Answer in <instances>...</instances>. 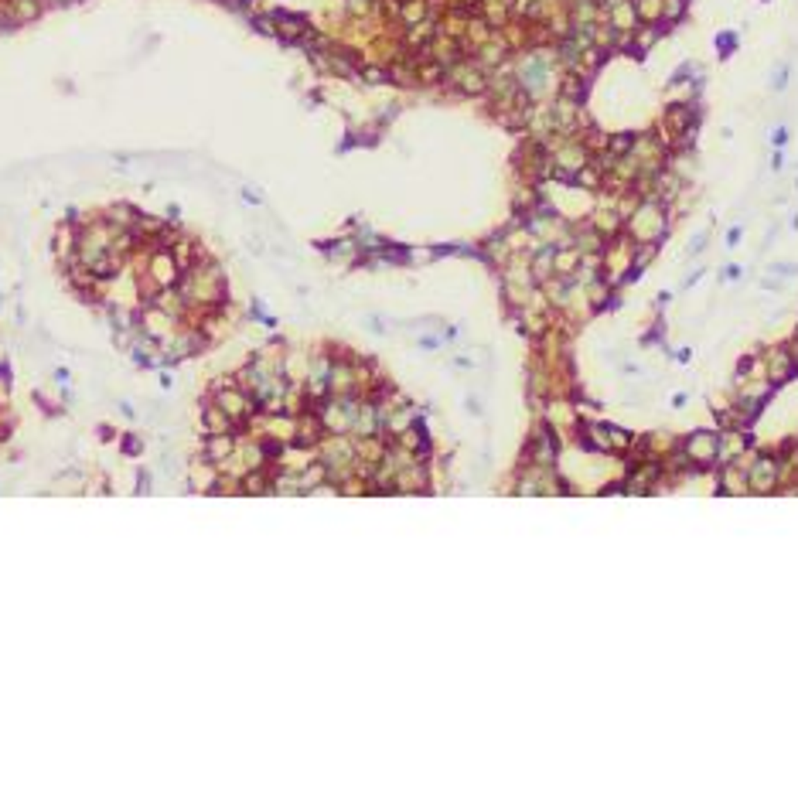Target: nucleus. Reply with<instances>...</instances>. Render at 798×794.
<instances>
[{"mask_svg": "<svg viewBox=\"0 0 798 794\" xmlns=\"http://www.w3.org/2000/svg\"><path fill=\"white\" fill-rule=\"evenodd\" d=\"M628 222V232L638 239V242H659L665 236V201L659 198H645L638 201V208L625 218Z\"/></svg>", "mask_w": 798, "mask_h": 794, "instance_id": "1", "label": "nucleus"}, {"mask_svg": "<svg viewBox=\"0 0 798 794\" xmlns=\"http://www.w3.org/2000/svg\"><path fill=\"white\" fill-rule=\"evenodd\" d=\"M546 79H550V55L539 51V55H529L522 62V89L529 96H539L546 89Z\"/></svg>", "mask_w": 798, "mask_h": 794, "instance_id": "2", "label": "nucleus"}, {"mask_svg": "<svg viewBox=\"0 0 798 794\" xmlns=\"http://www.w3.org/2000/svg\"><path fill=\"white\" fill-rule=\"evenodd\" d=\"M717 443H720V437L717 433H706V430H696L693 437L686 440V457L696 464V467H710L713 460H717Z\"/></svg>", "mask_w": 798, "mask_h": 794, "instance_id": "3", "label": "nucleus"}, {"mask_svg": "<svg viewBox=\"0 0 798 794\" xmlns=\"http://www.w3.org/2000/svg\"><path fill=\"white\" fill-rule=\"evenodd\" d=\"M778 477H781V464L771 460V457H758V464H754L751 474H747V487L758 491V494H767V491H774Z\"/></svg>", "mask_w": 798, "mask_h": 794, "instance_id": "4", "label": "nucleus"}, {"mask_svg": "<svg viewBox=\"0 0 798 794\" xmlns=\"http://www.w3.org/2000/svg\"><path fill=\"white\" fill-rule=\"evenodd\" d=\"M604 21H607L618 35H635V28L641 24L631 0H618V3H611V7L604 10Z\"/></svg>", "mask_w": 798, "mask_h": 794, "instance_id": "5", "label": "nucleus"}, {"mask_svg": "<svg viewBox=\"0 0 798 794\" xmlns=\"http://www.w3.org/2000/svg\"><path fill=\"white\" fill-rule=\"evenodd\" d=\"M553 164H557L559 178H573V174L587 164V147H584V144H577V140H570L566 147H559V150H557Z\"/></svg>", "mask_w": 798, "mask_h": 794, "instance_id": "6", "label": "nucleus"}, {"mask_svg": "<svg viewBox=\"0 0 798 794\" xmlns=\"http://www.w3.org/2000/svg\"><path fill=\"white\" fill-rule=\"evenodd\" d=\"M795 372H798V361L792 358V352H788V348H778V352H771V358H767V382H771V386H781V382H788Z\"/></svg>", "mask_w": 798, "mask_h": 794, "instance_id": "7", "label": "nucleus"}, {"mask_svg": "<svg viewBox=\"0 0 798 794\" xmlns=\"http://www.w3.org/2000/svg\"><path fill=\"white\" fill-rule=\"evenodd\" d=\"M717 491H720V494H744V491H747V474H740V471L727 467V471L720 474Z\"/></svg>", "mask_w": 798, "mask_h": 794, "instance_id": "8", "label": "nucleus"}, {"mask_svg": "<svg viewBox=\"0 0 798 794\" xmlns=\"http://www.w3.org/2000/svg\"><path fill=\"white\" fill-rule=\"evenodd\" d=\"M584 263V252L580 249H563V252H553V273H573L577 266Z\"/></svg>", "mask_w": 798, "mask_h": 794, "instance_id": "9", "label": "nucleus"}, {"mask_svg": "<svg viewBox=\"0 0 798 794\" xmlns=\"http://www.w3.org/2000/svg\"><path fill=\"white\" fill-rule=\"evenodd\" d=\"M635 3V14H638L641 24H665L662 21V0H631Z\"/></svg>", "mask_w": 798, "mask_h": 794, "instance_id": "10", "label": "nucleus"}, {"mask_svg": "<svg viewBox=\"0 0 798 794\" xmlns=\"http://www.w3.org/2000/svg\"><path fill=\"white\" fill-rule=\"evenodd\" d=\"M573 181H577V184H584V188H591V191H597L600 184H604V178H600V167H594V164H584V167L573 174Z\"/></svg>", "mask_w": 798, "mask_h": 794, "instance_id": "11", "label": "nucleus"}, {"mask_svg": "<svg viewBox=\"0 0 798 794\" xmlns=\"http://www.w3.org/2000/svg\"><path fill=\"white\" fill-rule=\"evenodd\" d=\"M607 437H611V450H628V443H631V437L618 426H607Z\"/></svg>", "mask_w": 798, "mask_h": 794, "instance_id": "12", "label": "nucleus"}, {"mask_svg": "<svg viewBox=\"0 0 798 794\" xmlns=\"http://www.w3.org/2000/svg\"><path fill=\"white\" fill-rule=\"evenodd\" d=\"M402 17H406L409 24H416V21L423 17V3H420V0H409V3L402 7Z\"/></svg>", "mask_w": 798, "mask_h": 794, "instance_id": "13", "label": "nucleus"}, {"mask_svg": "<svg viewBox=\"0 0 798 794\" xmlns=\"http://www.w3.org/2000/svg\"><path fill=\"white\" fill-rule=\"evenodd\" d=\"M785 85H788V65H778V69H774V79H771V89L781 92Z\"/></svg>", "mask_w": 798, "mask_h": 794, "instance_id": "14", "label": "nucleus"}, {"mask_svg": "<svg viewBox=\"0 0 798 794\" xmlns=\"http://www.w3.org/2000/svg\"><path fill=\"white\" fill-rule=\"evenodd\" d=\"M733 44H737V35H730V31H727V35H720V38H717V48L723 51V58H727V55L733 51Z\"/></svg>", "mask_w": 798, "mask_h": 794, "instance_id": "15", "label": "nucleus"}, {"mask_svg": "<svg viewBox=\"0 0 798 794\" xmlns=\"http://www.w3.org/2000/svg\"><path fill=\"white\" fill-rule=\"evenodd\" d=\"M771 144L781 150V147L788 144V126H774V130H771Z\"/></svg>", "mask_w": 798, "mask_h": 794, "instance_id": "16", "label": "nucleus"}, {"mask_svg": "<svg viewBox=\"0 0 798 794\" xmlns=\"http://www.w3.org/2000/svg\"><path fill=\"white\" fill-rule=\"evenodd\" d=\"M703 245H706V232H699V236L693 239V245H689V252H699Z\"/></svg>", "mask_w": 798, "mask_h": 794, "instance_id": "17", "label": "nucleus"}, {"mask_svg": "<svg viewBox=\"0 0 798 794\" xmlns=\"http://www.w3.org/2000/svg\"><path fill=\"white\" fill-rule=\"evenodd\" d=\"M740 242V225H733L730 232H727V245H737Z\"/></svg>", "mask_w": 798, "mask_h": 794, "instance_id": "18", "label": "nucleus"}, {"mask_svg": "<svg viewBox=\"0 0 798 794\" xmlns=\"http://www.w3.org/2000/svg\"><path fill=\"white\" fill-rule=\"evenodd\" d=\"M723 277H727V279H737V277H740V266H727V270H723Z\"/></svg>", "mask_w": 798, "mask_h": 794, "instance_id": "19", "label": "nucleus"}]
</instances>
